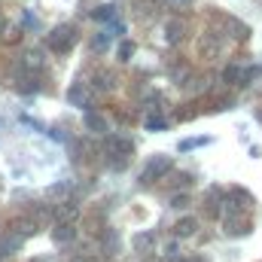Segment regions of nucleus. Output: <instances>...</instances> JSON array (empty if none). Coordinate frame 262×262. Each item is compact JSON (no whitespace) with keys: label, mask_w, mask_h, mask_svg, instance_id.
Instances as JSON below:
<instances>
[{"label":"nucleus","mask_w":262,"mask_h":262,"mask_svg":"<svg viewBox=\"0 0 262 262\" xmlns=\"http://www.w3.org/2000/svg\"><path fill=\"white\" fill-rule=\"evenodd\" d=\"M198 52H201V58H216L220 55V37L216 34H204L198 40Z\"/></svg>","instance_id":"obj_11"},{"label":"nucleus","mask_w":262,"mask_h":262,"mask_svg":"<svg viewBox=\"0 0 262 262\" xmlns=\"http://www.w3.org/2000/svg\"><path fill=\"white\" fill-rule=\"evenodd\" d=\"M89 85H92L95 92H110V89L116 85V73H113V70H98Z\"/></svg>","instance_id":"obj_12"},{"label":"nucleus","mask_w":262,"mask_h":262,"mask_svg":"<svg viewBox=\"0 0 262 262\" xmlns=\"http://www.w3.org/2000/svg\"><path fill=\"white\" fill-rule=\"evenodd\" d=\"M186 204H189V195H174L171 198V207H177V210H183Z\"/></svg>","instance_id":"obj_25"},{"label":"nucleus","mask_w":262,"mask_h":262,"mask_svg":"<svg viewBox=\"0 0 262 262\" xmlns=\"http://www.w3.org/2000/svg\"><path fill=\"white\" fill-rule=\"evenodd\" d=\"M119 247H122L119 229H104L101 232V253L104 256H119Z\"/></svg>","instance_id":"obj_8"},{"label":"nucleus","mask_w":262,"mask_h":262,"mask_svg":"<svg viewBox=\"0 0 262 262\" xmlns=\"http://www.w3.org/2000/svg\"><path fill=\"white\" fill-rule=\"evenodd\" d=\"M52 241H55L58 247L73 244V241H76V223H55V229H52Z\"/></svg>","instance_id":"obj_9"},{"label":"nucleus","mask_w":262,"mask_h":262,"mask_svg":"<svg viewBox=\"0 0 262 262\" xmlns=\"http://www.w3.org/2000/svg\"><path fill=\"white\" fill-rule=\"evenodd\" d=\"M70 192H73V180H64V183H55V186L49 189V195H52V198H61V201H64V195L70 198Z\"/></svg>","instance_id":"obj_19"},{"label":"nucleus","mask_w":262,"mask_h":262,"mask_svg":"<svg viewBox=\"0 0 262 262\" xmlns=\"http://www.w3.org/2000/svg\"><path fill=\"white\" fill-rule=\"evenodd\" d=\"M104 152L110 156L113 168H125V165H128V159L134 156V140L125 137V134H110V137H107V143H104Z\"/></svg>","instance_id":"obj_1"},{"label":"nucleus","mask_w":262,"mask_h":262,"mask_svg":"<svg viewBox=\"0 0 262 262\" xmlns=\"http://www.w3.org/2000/svg\"><path fill=\"white\" fill-rule=\"evenodd\" d=\"M223 79H226L229 85H247V82L253 79V70H250V67H241V64H229L223 70Z\"/></svg>","instance_id":"obj_7"},{"label":"nucleus","mask_w":262,"mask_h":262,"mask_svg":"<svg viewBox=\"0 0 262 262\" xmlns=\"http://www.w3.org/2000/svg\"><path fill=\"white\" fill-rule=\"evenodd\" d=\"M70 262H95V259H92V256H85V253H79V256H73Z\"/></svg>","instance_id":"obj_26"},{"label":"nucleus","mask_w":262,"mask_h":262,"mask_svg":"<svg viewBox=\"0 0 262 262\" xmlns=\"http://www.w3.org/2000/svg\"><path fill=\"white\" fill-rule=\"evenodd\" d=\"M31 262H52V259H31Z\"/></svg>","instance_id":"obj_28"},{"label":"nucleus","mask_w":262,"mask_h":262,"mask_svg":"<svg viewBox=\"0 0 262 262\" xmlns=\"http://www.w3.org/2000/svg\"><path fill=\"white\" fill-rule=\"evenodd\" d=\"M43 67H46V58H43L40 49H28V52L21 55V70H28V73H40Z\"/></svg>","instance_id":"obj_10"},{"label":"nucleus","mask_w":262,"mask_h":262,"mask_svg":"<svg viewBox=\"0 0 262 262\" xmlns=\"http://www.w3.org/2000/svg\"><path fill=\"white\" fill-rule=\"evenodd\" d=\"M76 43V28L73 25H55L49 34H46V49L49 52H55V55H64L70 52V46Z\"/></svg>","instance_id":"obj_2"},{"label":"nucleus","mask_w":262,"mask_h":262,"mask_svg":"<svg viewBox=\"0 0 262 262\" xmlns=\"http://www.w3.org/2000/svg\"><path fill=\"white\" fill-rule=\"evenodd\" d=\"M76 216H79V204L73 198H64V201H58L52 207V220L55 223H76Z\"/></svg>","instance_id":"obj_6"},{"label":"nucleus","mask_w":262,"mask_h":262,"mask_svg":"<svg viewBox=\"0 0 262 262\" xmlns=\"http://www.w3.org/2000/svg\"><path fill=\"white\" fill-rule=\"evenodd\" d=\"M152 247H156V235H152V232H137V235H134V250H137L140 256L149 253Z\"/></svg>","instance_id":"obj_17"},{"label":"nucleus","mask_w":262,"mask_h":262,"mask_svg":"<svg viewBox=\"0 0 262 262\" xmlns=\"http://www.w3.org/2000/svg\"><path fill=\"white\" fill-rule=\"evenodd\" d=\"M168 171H171V156H152V159L143 165V171H140V183H156V180H162Z\"/></svg>","instance_id":"obj_3"},{"label":"nucleus","mask_w":262,"mask_h":262,"mask_svg":"<svg viewBox=\"0 0 262 262\" xmlns=\"http://www.w3.org/2000/svg\"><path fill=\"white\" fill-rule=\"evenodd\" d=\"M85 128L92 131V134H107V131H110V125H107V119H104L101 113L85 110Z\"/></svg>","instance_id":"obj_14"},{"label":"nucleus","mask_w":262,"mask_h":262,"mask_svg":"<svg viewBox=\"0 0 262 262\" xmlns=\"http://www.w3.org/2000/svg\"><path fill=\"white\" fill-rule=\"evenodd\" d=\"M177 262H204L201 256H192V259H177Z\"/></svg>","instance_id":"obj_27"},{"label":"nucleus","mask_w":262,"mask_h":262,"mask_svg":"<svg viewBox=\"0 0 262 262\" xmlns=\"http://www.w3.org/2000/svg\"><path fill=\"white\" fill-rule=\"evenodd\" d=\"M162 31H165V43H168V46H177V43H183V37H186V21L177 18V15H171Z\"/></svg>","instance_id":"obj_5"},{"label":"nucleus","mask_w":262,"mask_h":262,"mask_svg":"<svg viewBox=\"0 0 262 262\" xmlns=\"http://www.w3.org/2000/svg\"><path fill=\"white\" fill-rule=\"evenodd\" d=\"M131 55H134V43L131 40H122L119 43V61H131Z\"/></svg>","instance_id":"obj_22"},{"label":"nucleus","mask_w":262,"mask_h":262,"mask_svg":"<svg viewBox=\"0 0 262 262\" xmlns=\"http://www.w3.org/2000/svg\"><path fill=\"white\" fill-rule=\"evenodd\" d=\"M3 40H6V43H18V40H21V31H18L15 25H6V31H3Z\"/></svg>","instance_id":"obj_23"},{"label":"nucleus","mask_w":262,"mask_h":262,"mask_svg":"<svg viewBox=\"0 0 262 262\" xmlns=\"http://www.w3.org/2000/svg\"><path fill=\"white\" fill-rule=\"evenodd\" d=\"M107 46H110V34H107V31H101L98 37H92V52H98V55H101Z\"/></svg>","instance_id":"obj_20"},{"label":"nucleus","mask_w":262,"mask_h":262,"mask_svg":"<svg viewBox=\"0 0 262 262\" xmlns=\"http://www.w3.org/2000/svg\"><path fill=\"white\" fill-rule=\"evenodd\" d=\"M40 226L31 220V216H18V220H12V229L9 232H15V235H21V238H28V235H34Z\"/></svg>","instance_id":"obj_16"},{"label":"nucleus","mask_w":262,"mask_h":262,"mask_svg":"<svg viewBox=\"0 0 262 262\" xmlns=\"http://www.w3.org/2000/svg\"><path fill=\"white\" fill-rule=\"evenodd\" d=\"M204 143H210V137H192V140H183L180 149L186 152V149H195V146H204Z\"/></svg>","instance_id":"obj_24"},{"label":"nucleus","mask_w":262,"mask_h":262,"mask_svg":"<svg viewBox=\"0 0 262 262\" xmlns=\"http://www.w3.org/2000/svg\"><path fill=\"white\" fill-rule=\"evenodd\" d=\"M143 125H146L149 131H162V128H168V119H162V116H146Z\"/></svg>","instance_id":"obj_21"},{"label":"nucleus","mask_w":262,"mask_h":262,"mask_svg":"<svg viewBox=\"0 0 262 262\" xmlns=\"http://www.w3.org/2000/svg\"><path fill=\"white\" fill-rule=\"evenodd\" d=\"M92 95H95V89H92L89 82H73V85H70V92H67V101H70L73 107L89 110V107H92Z\"/></svg>","instance_id":"obj_4"},{"label":"nucleus","mask_w":262,"mask_h":262,"mask_svg":"<svg viewBox=\"0 0 262 262\" xmlns=\"http://www.w3.org/2000/svg\"><path fill=\"white\" fill-rule=\"evenodd\" d=\"M92 15L101 18V21H116V6H113V3H104V6H98Z\"/></svg>","instance_id":"obj_18"},{"label":"nucleus","mask_w":262,"mask_h":262,"mask_svg":"<svg viewBox=\"0 0 262 262\" xmlns=\"http://www.w3.org/2000/svg\"><path fill=\"white\" fill-rule=\"evenodd\" d=\"M134 262H143V259H134Z\"/></svg>","instance_id":"obj_29"},{"label":"nucleus","mask_w":262,"mask_h":262,"mask_svg":"<svg viewBox=\"0 0 262 262\" xmlns=\"http://www.w3.org/2000/svg\"><path fill=\"white\" fill-rule=\"evenodd\" d=\"M21 244H25V238H21V235H15V232L3 235V238H0V256H12V253H18V250H21Z\"/></svg>","instance_id":"obj_13"},{"label":"nucleus","mask_w":262,"mask_h":262,"mask_svg":"<svg viewBox=\"0 0 262 262\" xmlns=\"http://www.w3.org/2000/svg\"><path fill=\"white\" fill-rule=\"evenodd\" d=\"M195 232H198L195 216H183V220H177V226H174V235H177V238H192Z\"/></svg>","instance_id":"obj_15"}]
</instances>
